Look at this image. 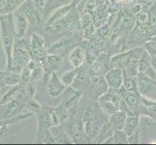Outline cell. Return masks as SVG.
I'll return each instance as SVG.
<instances>
[{"label": "cell", "mask_w": 156, "mask_h": 145, "mask_svg": "<svg viewBox=\"0 0 156 145\" xmlns=\"http://www.w3.org/2000/svg\"><path fill=\"white\" fill-rule=\"evenodd\" d=\"M44 62L51 68V71L55 72L61 64V58L56 54H50L47 55Z\"/></svg>", "instance_id": "22"}, {"label": "cell", "mask_w": 156, "mask_h": 145, "mask_svg": "<svg viewBox=\"0 0 156 145\" xmlns=\"http://www.w3.org/2000/svg\"><path fill=\"white\" fill-rule=\"evenodd\" d=\"M36 140L39 143H55V139L51 135V130L47 128H38Z\"/></svg>", "instance_id": "12"}, {"label": "cell", "mask_w": 156, "mask_h": 145, "mask_svg": "<svg viewBox=\"0 0 156 145\" xmlns=\"http://www.w3.org/2000/svg\"><path fill=\"white\" fill-rule=\"evenodd\" d=\"M148 19H149V17H148V15L147 13H144V12L139 13L138 16H137V25H138V27L146 28L147 24L148 22Z\"/></svg>", "instance_id": "26"}, {"label": "cell", "mask_w": 156, "mask_h": 145, "mask_svg": "<svg viewBox=\"0 0 156 145\" xmlns=\"http://www.w3.org/2000/svg\"><path fill=\"white\" fill-rule=\"evenodd\" d=\"M64 83L61 79H59L55 72H52L49 81L47 82V91L51 97H57L59 96L62 91L64 90Z\"/></svg>", "instance_id": "7"}, {"label": "cell", "mask_w": 156, "mask_h": 145, "mask_svg": "<svg viewBox=\"0 0 156 145\" xmlns=\"http://www.w3.org/2000/svg\"><path fill=\"white\" fill-rule=\"evenodd\" d=\"M124 87L128 92H137L138 85L135 80H133L132 77H129L126 79H124Z\"/></svg>", "instance_id": "27"}, {"label": "cell", "mask_w": 156, "mask_h": 145, "mask_svg": "<svg viewBox=\"0 0 156 145\" xmlns=\"http://www.w3.org/2000/svg\"><path fill=\"white\" fill-rule=\"evenodd\" d=\"M5 73L6 71H0V87L5 86Z\"/></svg>", "instance_id": "29"}, {"label": "cell", "mask_w": 156, "mask_h": 145, "mask_svg": "<svg viewBox=\"0 0 156 145\" xmlns=\"http://www.w3.org/2000/svg\"><path fill=\"white\" fill-rule=\"evenodd\" d=\"M127 138L128 136L123 130H115L112 136L106 139L104 143H126Z\"/></svg>", "instance_id": "20"}, {"label": "cell", "mask_w": 156, "mask_h": 145, "mask_svg": "<svg viewBox=\"0 0 156 145\" xmlns=\"http://www.w3.org/2000/svg\"><path fill=\"white\" fill-rule=\"evenodd\" d=\"M99 105L104 112L111 115L119 109V98L117 95L107 91L99 98Z\"/></svg>", "instance_id": "3"}, {"label": "cell", "mask_w": 156, "mask_h": 145, "mask_svg": "<svg viewBox=\"0 0 156 145\" xmlns=\"http://www.w3.org/2000/svg\"><path fill=\"white\" fill-rule=\"evenodd\" d=\"M139 141H140V135L138 130H136L135 133H132L131 136H129L127 138L128 143H139Z\"/></svg>", "instance_id": "28"}, {"label": "cell", "mask_w": 156, "mask_h": 145, "mask_svg": "<svg viewBox=\"0 0 156 145\" xmlns=\"http://www.w3.org/2000/svg\"><path fill=\"white\" fill-rule=\"evenodd\" d=\"M69 59H70V62H71V64L75 68L80 67V65H82L83 62L84 61V59H85L83 50L82 47H76L71 52Z\"/></svg>", "instance_id": "15"}, {"label": "cell", "mask_w": 156, "mask_h": 145, "mask_svg": "<svg viewBox=\"0 0 156 145\" xmlns=\"http://www.w3.org/2000/svg\"><path fill=\"white\" fill-rule=\"evenodd\" d=\"M25 0H6L2 8L0 9V15L13 14L21 6V4Z\"/></svg>", "instance_id": "13"}, {"label": "cell", "mask_w": 156, "mask_h": 145, "mask_svg": "<svg viewBox=\"0 0 156 145\" xmlns=\"http://www.w3.org/2000/svg\"><path fill=\"white\" fill-rule=\"evenodd\" d=\"M51 135L53 136L55 139V142L57 143H71V138L69 137L68 133H65V131L63 129L57 125V126H53L52 128H50Z\"/></svg>", "instance_id": "10"}, {"label": "cell", "mask_w": 156, "mask_h": 145, "mask_svg": "<svg viewBox=\"0 0 156 145\" xmlns=\"http://www.w3.org/2000/svg\"><path fill=\"white\" fill-rule=\"evenodd\" d=\"M115 130L114 128L112 127V125L110 124V122L108 123H103L100 129V133L98 136V141L99 142H104V140L108 139L109 137H111L114 133Z\"/></svg>", "instance_id": "21"}, {"label": "cell", "mask_w": 156, "mask_h": 145, "mask_svg": "<svg viewBox=\"0 0 156 145\" xmlns=\"http://www.w3.org/2000/svg\"><path fill=\"white\" fill-rule=\"evenodd\" d=\"M38 126L39 128H47L50 129L53 126L51 112L47 107H42L38 111Z\"/></svg>", "instance_id": "9"}, {"label": "cell", "mask_w": 156, "mask_h": 145, "mask_svg": "<svg viewBox=\"0 0 156 145\" xmlns=\"http://www.w3.org/2000/svg\"><path fill=\"white\" fill-rule=\"evenodd\" d=\"M83 130H84V126L83 124V122L82 121L76 122L72 127V136L75 139L80 137L83 133Z\"/></svg>", "instance_id": "25"}, {"label": "cell", "mask_w": 156, "mask_h": 145, "mask_svg": "<svg viewBox=\"0 0 156 145\" xmlns=\"http://www.w3.org/2000/svg\"><path fill=\"white\" fill-rule=\"evenodd\" d=\"M79 71V69L76 68L75 70H72V71H68L66 73L63 74V76L61 77V80L62 82L64 83L65 86H70V85H72L74 80H75V78L77 76V73Z\"/></svg>", "instance_id": "23"}, {"label": "cell", "mask_w": 156, "mask_h": 145, "mask_svg": "<svg viewBox=\"0 0 156 145\" xmlns=\"http://www.w3.org/2000/svg\"><path fill=\"white\" fill-rule=\"evenodd\" d=\"M21 9L23 10H20V11H21V12L26 16V18H27L30 24H33L34 26L39 24V22L41 21L40 13H39L38 8L35 6L32 0H27V1L23 2L21 4Z\"/></svg>", "instance_id": "4"}, {"label": "cell", "mask_w": 156, "mask_h": 145, "mask_svg": "<svg viewBox=\"0 0 156 145\" xmlns=\"http://www.w3.org/2000/svg\"><path fill=\"white\" fill-rule=\"evenodd\" d=\"M14 17V25L16 31V37L17 38H23L26 30L28 28L29 21L26 16L20 10H17L13 15Z\"/></svg>", "instance_id": "5"}, {"label": "cell", "mask_w": 156, "mask_h": 145, "mask_svg": "<svg viewBox=\"0 0 156 145\" xmlns=\"http://www.w3.org/2000/svg\"><path fill=\"white\" fill-rule=\"evenodd\" d=\"M92 86H93V92L97 94V97H101L104 93L107 92V87L109 86L106 78L95 76L92 78Z\"/></svg>", "instance_id": "11"}, {"label": "cell", "mask_w": 156, "mask_h": 145, "mask_svg": "<svg viewBox=\"0 0 156 145\" xmlns=\"http://www.w3.org/2000/svg\"><path fill=\"white\" fill-rule=\"evenodd\" d=\"M105 78L108 82V85L114 90L119 89L123 81H124V78H123V72L120 68H115L112 69L111 71H109L105 76Z\"/></svg>", "instance_id": "6"}, {"label": "cell", "mask_w": 156, "mask_h": 145, "mask_svg": "<svg viewBox=\"0 0 156 145\" xmlns=\"http://www.w3.org/2000/svg\"><path fill=\"white\" fill-rule=\"evenodd\" d=\"M87 74H85L83 68L79 69V71L77 73V76L75 78V80L73 82V88L75 90H79V89H82L84 88L87 86Z\"/></svg>", "instance_id": "19"}, {"label": "cell", "mask_w": 156, "mask_h": 145, "mask_svg": "<svg viewBox=\"0 0 156 145\" xmlns=\"http://www.w3.org/2000/svg\"><path fill=\"white\" fill-rule=\"evenodd\" d=\"M0 31H1V42L3 50L5 56H6V70H8L11 65V62H12L13 48L16 39L13 14L0 15Z\"/></svg>", "instance_id": "1"}, {"label": "cell", "mask_w": 156, "mask_h": 145, "mask_svg": "<svg viewBox=\"0 0 156 145\" xmlns=\"http://www.w3.org/2000/svg\"><path fill=\"white\" fill-rule=\"evenodd\" d=\"M123 99H124L125 103L127 104L130 111L132 113H134L133 110L136 109L138 107L140 101H141V97H140L136 92H128V93H125V95L123 96Z\"/></svg>", "instance_id": "16"}, {"label": "cell", "mask_w": 156, "mask_h": 145, "mask_svg": "<svg viewBox=\"0 0 156 145\" xmlns=\"http://www.w3.org/2000/svg\"><path fill=\"white\" fill-rule=\"evenodd\" d=\"M79 1H80V0H73L74 3H79Z\"/></svg>", "instance_id": "30"}, {"label": "cell", "mask_w": 156, "mask_h": 145, "mask_svg": "<svg viewBox=\"0 0 156 145\" xmlns=\"http://www.w3.org/2000/svg\"><path fill=\"white\" fill-rule=\"evenodd\" d=\"M20 91H21L20 85H14V86L4 95L3 98L0 100V104L5 105V104H8V103H11V102L15 101V100H17V98L20 93Z\"/></svg>", "instance_id": "17"}, {"label": "cell", "mask_w": 156, "mask_h": 145, "mask_svg": "<svg viewBox=\"0 0 156 145\" xmlns=\"http://www.w3.org/2000/svg\"><path fill=\"white\" fill-rule=\"evenodd\" d=\"M126 117L127 114L124 111L122 110H116L114 113L111 114L110 117V124L112 127L114 128V130H123L125 125V121H126Z\"/></svg>", "instance_id": "8"}, {"label": "cell", "mask_w": 156, "mask_h": 145, "mask_svg": "<svg viewBox=\"0 0 156 145\" xmlns=\"http://www.w3.org/2000/svg\"><path fill=\"white\" fill-rule=\"evenodd\" d=\"M71 8H72L71 5H68V6H64L60 9H58L57 11H55V12L52 14L51 17L50 18L47 25H51L52 23H55V21H58V20L64 19L69 14L70 11H71Z\"/></svg>", "instance_id": "18"}, {"label": "cell", "mask_w": 156, "mask_h": 145, "mask_svg": "<svg viewBox=\"0 0 156 145\" xmlns=\"http://www.w3.org/2000/svg\"><path fill=\"white\" fill-rule=\"evenodd\" d=\"M138 123H139V118L136 114H129L126 117V121H125V125L123 128V131L125 132L127 136H131L132 133H135L138 127Z\"/></svg>", "instance_id": "14"}, {"label": "cell", "mask_w": 156, "mask_h": 145, "mask_svg": "<svg viewBox=\"0 0 156 145\" xmlns=\"http://www.w3.org/2000/svg\"><path fill=\"white\" fill-rule=\"evenodd\" d=\"M151 66V62L149 61V57L147 55V52H143L142 57L140 59L139 64H138V68H139V73H144V71Z\"/></svg>", "instance_id": "24"}, {"label": "cell", "mask_w": 156, "mask_h": 145, "mask_svg": "<svg viewBox=\"0 0 156 145\" xmlns=\"http://www.w3.org/2000/svg\"><path fill=\"white\" fill-rule=\"evenodd\" d=\"M120 1H123V0H120Z\"/></svg>", "instance_id": "31"}, {"label": "cell", "mask_w": 156, "mask_h": 145, "mask_svg": "<svg viewBox=\"0 0 156 145\" xmlns=\"http://www.w3.org/2000/svg\"><path fill=\"white\" fill-rule=\"evenodd\" d=\"M30 55L31 59L35 60L37 63H43L47 57V50L45 47V40L42 36L34 33L31 36L30 41Z\"/></svg>", "instance_id": "2"}]
</instances>
